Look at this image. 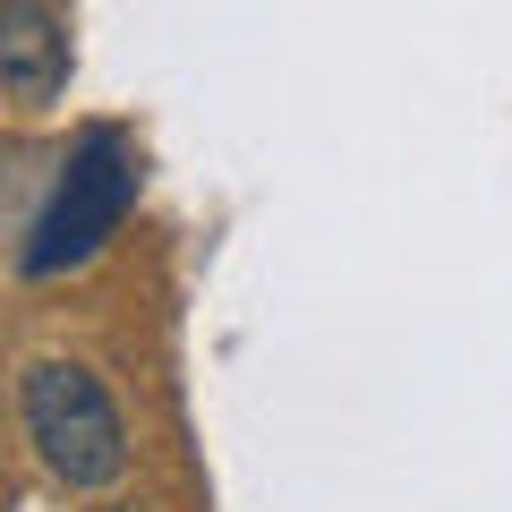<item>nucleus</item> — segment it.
I'll return each mask as SVG.
<instances>
[{
	"instance_id": "1",
	"label": "nucleus",
	"mask_w": 512,
	"mask_h": 512,
	"mask_svg": "<svg viewBox=\"0 0 512 512\" xmlns=\"http://www.w3.org/2000/svg\"><path fill=\"white\" fill-rule=\"evenodd\" d=\"M137 180H146V154L128 146V128H111V120L77 128V146L60 154L52 188H43L35 222H26V239H18V274L26 282H60V274H77V265H94V256L120 239L128 205H137Z\"/></svg>"
},
{
	"instance_id": "2",
	"label": "nucleus",
	"mask_w": 512,
	"mask_h": 512,
	"mask_svg": "<svg viewBox=\"0 0 512 512\" xmlns=\"http://www.w3.org/2000/svg\"><path fill=\"white\" fill-rule=\"evenodd\" d=\"M18 427L35 470L60 495H111L128 478V427L86 359H26L18 367Z\"/></svg>"
},
{
	"instance_id": "3",
	"label": "nucleus",
	"mask_w": 512,
	"mask_h": 512,
	"mask_svg": "<svg viewBox=\"0 0 512 512\" xmlns=\"http://www.w3.org/2000/svg\"><path fill=\"white\" fill-rule=\"evenodd\" d=\"M0 86H9V103L26 120L60 103V86H69V26H60L52 0H0Z\"/></svg>"
}]
</instances>
